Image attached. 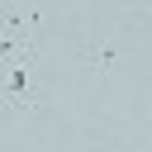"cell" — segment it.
Listing matches in <instances>:
<instances>
[{
	"label": "cell",
	"instance_id": "6da1fadb",
	"mask_svg": "<svg viewBox=\"0 0 152 152\" xmlns=\"http://www.w3.org/2000/svg\"><path fill=\"white\" fill-rule=\"evenodd\" d=\"M124 57V33H86L76 43V62L86 76H109Z\"/></svg>",
	"mask_w": 152,
	"mask_h": 152
}]
</instances>
